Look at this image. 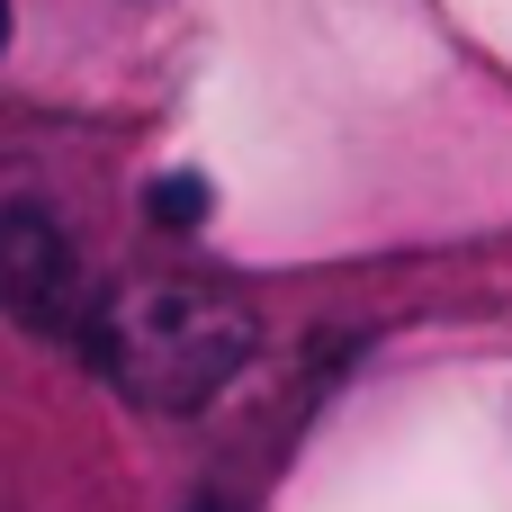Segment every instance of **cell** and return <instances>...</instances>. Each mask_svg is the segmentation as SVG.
<instances>
[{"instance_id": "cell-4", "label": "cell", "mask_w": 512, "mask_h": 512, "mask_svg": "<svg viewBox=\"0 0 512 512\" xmlns=\"http://www.w3.org/2000/svg\"><path fill=\"white\" fill-rule=\"evenodd\" d=\"M9 27H18V18H9V0H0V54H9Z\"/></svg>"}, {"instance_id": "cell-2", "label": "cell", "mask_w": 512, "mask_h": 512, "mask_svg": "<svg viewBox=\"0 0 512 512\" xmlns=\"http://www.w3.org/2000/svg\"><path fill=\"white\" fill-rule=\"evenodd\" d=\"M0 306L27 333H45V342H81L90 333L99 288H90L81 243L63 234V216L36 207V198H0Z\"/></svg>"}, {"instance_id": "cell-3", "label": "cell", "mask_w": 512, "mask_h": 512, "mask_svg": "<svg viewBox=\"0 0 512 512\" xmlns=\"http://www.w3.org/2000/svg\"><path fill=\"white\" fill-rule=\"evenodd\" d=\"M144 207H153V225H198V216H207V180H198V171H162V180L144 189Z\"/></svg>"}, {"instance_id": "cell-1", "label": "cell", "mask_w": 512, "mask_h": 512, "mask_svg": "<svg viewBox=\"0 0 512 512\" xmlns=\"http://www.w3.org/2000/svg\"><path fill=\"white\" fill-rule=\"evenodd\" d=\"M252 306L225 279H126L90 306L81 351L144 414H198L252 369Z\"/></svg>"}]
</instances>
